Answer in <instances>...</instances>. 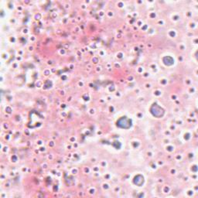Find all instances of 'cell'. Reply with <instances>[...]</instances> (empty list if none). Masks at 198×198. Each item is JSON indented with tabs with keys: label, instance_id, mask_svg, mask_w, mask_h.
Wrapping results in <instances>:
<instances>
[{
	"label": "cell",
	"instance_id": "cell-3",
	"mask_svg": "<svg viewBox=\"0 0 198 198\" xmlns=\"http://www.w3.org/2000/svg\"><path fill=\"white\" fill-rule=\"evenodd\" d=\"M144 183V180H143V177L142 176L139 175L137 177H135V179H134V183L138 186H142Z\"/></svg>",
	"mask_w": 198,
	"mask_h": 198
},
{
	"label": "cell",
	"instance_id": "cell-2",
	"mask_svg": "<svg viewBox=\"0 0 198 198\" xmlns=\"http://www.w3.org/2000/svg\"><path fill=\"white\" fill-rule=\"evenodd\" d=\"M117 126L122 129H130L132 126V120L128 118L127 117H122L117 122Z\"/></svg>",
	"mask_w": 198,
	"mask_h": 198
},
{
	"label": "cell",
	"instance_id": "cell-1",
	"mask_svg": "<svg viewBox=\"0 0 198 198\" xmlns=\"http://www.w3.org/2000/svg\"><path fill=\"white\" fill-rule=\"evenodd\" d=\"M150 112L152 113V115L153 116L156 117V118H161L164 115V113H165V111L163 108L158 105L157 104H153L152 105L150 109Z\"/></svg>",
	"mask_w": 198,
	"mask_h": 198
},
{
	"label": "cell",
	"instance_id": "cell-4",
	"mask_svg": "<svg viewBox=\"0 0 198 198\" xmlns=\"http://www.w3.org/2000/svg\"><path fill=\"white\" fill-rule=\"evenodd\" d=\"M163 62L164 64L167 65V66H170V65L173 64L174 60H173L171 57H165L163 58Z\"/></svg>",
	"mask_w": 198,
	"mask_h": 198
}]
</instances>
